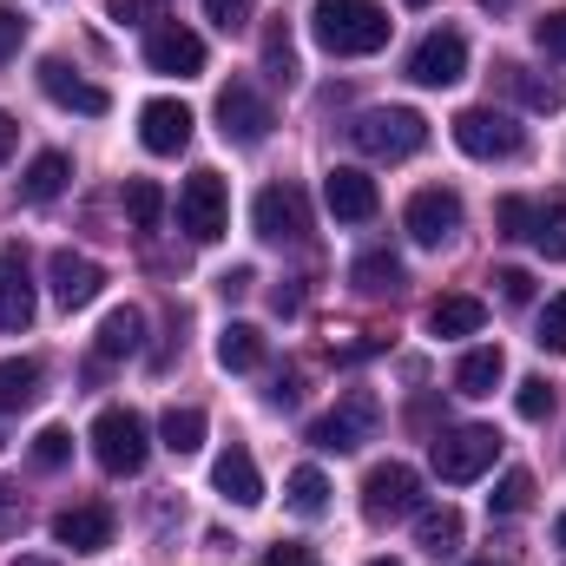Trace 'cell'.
Segmentation results:
<instances>
[{
	"label": "cell",
	"mask_w": 566,
	"mask_h": 566,
	"mask_svg": "<svg viewBox=\"0 0 566 566\" xmlns=\"http://www.w3.org/2000/svg\"><path fill=\"white\" fill-rule=\"evenodd\" d=\"M389 27H396V20H389L376 0H316V13H310L316 46H323V53H336V60L382 53V46H389Z\"/></svg>",
	"instance_id": "1"
},
{
	"label": "cell",
	"mask_w": 566,
	"mask_h": 566,
	"mask_svg": "<svg viewBox=\"0 0 566 566\" xmlns=\"http://www.w3.org/2000/svg\"><path fill=\"white\" fill-rule=\"evenodd\" d=\"M349 139H356V151H369V158H416L428 145V119L416 113V106H369L356 126H349Z\"/></svg>",
	"instance_id": "2"
},
{
	"label": "cell",
	"mask_w": 566,
	"mask_h": 566,
	"mask_svg": "<svg viewBox=\"0 0 566 566\" xmlns=\"http://www.w3.org/2000/svg\"><path fill=\"white\" fill-rule=\"evenodd\" d=\"M434 474L448 481V488H468V481H481L488 468H494V454H501V434L494 428H448V434H434Z\"/></svg>",
	"instance_id": "3"
},
{
	"label": "cell",
	"mask_w": 566,
	"mask_h": 566,
	"mask_svg": "<svg viewBox=\"0 0 566 566\" xmlns=\"http://www.w3.org/2000/svg\"><path fill=\"white\" fill-rule=\"evenodd\" d=\"M376 428H382V402H376V389H349L323 422L310 428V441H316L323 454H349V448L376 441Z\"/></svg>",
	"instance_id": "4"
},
{
	"label": "cell",
	"mask_w": 566,
	"mask_h": 566,
	"mask_svg": "<svg viewBox=\"0 0 566 566\" xmlns=\"http://www.w3.org/2000/svg\"><path fill=\"white\" fill-rule=\"evenodd\" d=\"M422 507V474L409 468V461H376L369 474H363V514L382 527V521H402V514H416Z\"/></svg>",
	"instance_id": "5"
},
{
	"label": "cell",
	"mask_w": 566,
	"mask_h": 566,
	"mask_svg": "<svg viewBox=\"0 0 566 566\" xmlns=\"http://www.w3.org/2000/svg\"><path fill=\"white\" fill-rule=\"evenodd\" d=\"M93 454H99V468L106 474H139L145 454H151V441H145V422L133 409H99V422H93Z\"/></svg>",
	"instance_id": "6"
},
{
	"label": "cell",
	"mask_w": 566,
	"mask_h": 566,
	"mask_svg": "<svg viewBox=\"0 0 566 566\" xmlns=\"http://www.w3.org/2000/svg\"><path fill=\"white\" fill-rule=\"evenodd\" d=\"M454 145L468 151V158H521V126L507 119V113H494V106H468V113H454Z\"/></svg>",
	"instance_id": "7"
},
{
	"label": "cell",
	"mask_w": 566,
	"mask_h": 566,
	"mask_svg": "<svg viewBox=\"0 0 566 566\" xmlns=\"http://www.w3.org/2000/svg\"><path fill=\"white\" fill-rule=\"evenodd\" d=\"M178 224H185L198 244L224 238V224H231V198H224V178H218V171H191V178H185V191H178Z\"/></svg>",
	"instance_id": "8"
},
{
	"label": "cell",
	"mask_w": 566,
	"mask_h": 566,
	"mask_svg": "<svg viewBox=\"0 0 566 566\" xmlns=\"http://www.w3.org/2000/svg\"><path fill=\"white\" fill-rule=\"evenodd\" d=\"M251 218H258V238H271V244H303L310 238V198L296 185H264Z\"/></svg>",
	"instance_id": "9"
},
{
	"label": "cell",
	"mask_w": 566,
	"mask_h": 566,
	"mask_svg": "<svg viewBox=\"0 0 566 566\" xmlns=\"http://www.w3.org/2000/svg\"><path fill=\"white\" fill-rule=\"evenodd\" d=\"M271 106H264V93L258 86H244V80H231L224 93H218V133L231 145H264L271 139Z\"/></svg>",
	"instance_id": "10"
},
{
	"label": "cell",
	"mask_w": 566,
	"mask_h": 566,
	"mask_svg": "<svg viewBox=\"0 0 566 566\" xmlns=\"http://www.w3.org/2000/svg\"><path fill=\"white\" fill-rule=\"evenodd\" d=\"M145 66H151V73L198 80V73H205V40H198L191 27H178V20H158V27L145 33Z\"/></svg>",
	"instance_id": "11"
},
{
	"label": "cell",
	"mask_w": 566,
	"mask_h": 566,
	"mask_svg": "<svg viewBox=\"0 0 566 566\" xmlns=\"http://www.w3.org/2000/svg\"><path fill=\"white\" fill-rule=\"evenodd\" d=\"M461 73H468V40H461L454 27L428 33L422 46L409 53V80H416V86H454Z\"/></svg>",
	"instance_id": "12"
},
{
	"label": "cell",
	"mask_w": 566,
	"mask_h": 566,
	"mask_svg": "<svg viewBox=\"0 0 566 566\" xmlns=\"http://www.w3.org/2000/svg\"><path fill=\"white\" fill-rule=\"evenodd\" d=\"M454 231H461V198H454L448 185H428V191L409 198V238H416V244L441 251Z\"/></svg>",
	"instance_id": "13"
},
{
	"label": "cell",
	"mask_w": 566,
	"mask_h": 566,
	"mask_svg": "<svg viewBox=\"0 0 566 566\" xmlns=\"http://www.w3.org/2000/svg\"><path fill=\"white\" fill-rule=\"evenodd\" d=\"M323 205H329V218H343V224H369V218L382 211L376 178L356 171V165H336V171L323 178Z\"/></svg>",
	"instance_id": "14"
},
{
	"label": "cell",
	"mask_w": 566,
	"mask_h": 566,
	"mask_svg": "<svg viewBox=\"0 0 566 566\" xmlns=\"http://www.w3.org/2000/svg\"><path fill=\"white\" fill-rule=\"evenodd\" d=\"M191 106L185 99H151L139 113V139H145V151H158V158H178L185 145H191Z\"/></svg>",
	"instance_id": "15"
},
{
	"label": "cell",
	"mask_w": 566,
	"mask_h": 566,
	"mask_svg": "<svg viewBox=\"0 0 566 566\" xmlns=\"http://www.w3.org/2000/svg\"><path fill=\"white\" fill-rule=\"evenodd\" d=\"M40 93L53 99V106H66V113H86V119H99L113 99H106V86H93V80H80L66 60H40Z\"/></svg>",
	"instance_id": "16"
},
{
	"label": "cell",
	"mask_w": 566,
	"mask_h": 566,
	"mask_svg": "<svg viewBox=\"0 0 566 566\" xmlns=\"http://www.w3.org/2000/svg\"><path fill=\"white\" fill-rule=\"evenodd\" d=\"M53 541L73 547V554H99V547H113V507H99V501L60 507V514H53Z\"/></svg>",
	"instance_id": "17"
},
{
	"label": "cell",
	"mask_w": 566,
	"mask_h": 566,
	"mask_svg": "<svg viewBox=\"0 0 566 566\" xmlns=\"http://www.w3.org/2000/svg\"><path fill=\"white\" fill-rule=\"evenodd\" d=\"M46 277H53V296H60V310H86V303L106 290V271H99L93 258H80V251H53Z\"/></svg>",
	"instance_id": "18"
},
{
	"label": "cell",
	"mask_w": 566,
	"mask_h": 566,
	"mask_svg": "<svg viewBox=\"0 0 566 566\" xmlns=\"http://www.w3.org/2000/svg\"><path fill=\"white\" fill-rule=\"evenodd\" d=\"M211 481H218V494H224L231 507H258V501H264V474H258V461H251V448H244V441H231V448L218 454Z\"/></svg>",
	"instance_id": "19"
},
{
	"label": "cell",
	"mask_w": 566,
	"mask_h": 566,
	"mask_svg": "<svg viewBox=\"0 0 566 566\" xmlns=\"http://www.w3.org/2000/svg\"><path fill=\"white\" fill-rule=\"evenodd\" d=\"M33 323V283H27V258L0 251V329H27Z\"/></svg>",
	"instance_id": "20"
},
{
	"label": "cell",
	"mask_w": 566,
	"mask_h": 566,
	"mask_svg": "<svg viewBox=\"0 0 566 566\" xmlns=\"http://www.w3.org/2000/svg\"><path fill=\"white\" fill-rule=\"evenodd\" d=\"M501 376H507V356H501V343H481V349H468V356H461V369H454V389L481 402V396H494V389H501Z\"/></svg>",
	"instance_id": "21"
},
{
	"label": "cell",
	"mask_w": 566,
	"mask_h": 566,
	"mask_svg": "<svg viewBox=\"0 0 566 566\" xmlns=\"http://www.w3.org/2000/svg\"><path fill=\"white\" fill-rule=\"evenodd\" d=\"M99 363H119V356H139L145 349V310H133V303H119L106 323H99Z\"/></svg>",
	"instance_id": "22"
},
{
	"label": "cell",
	"mask_w": 566,
	"mask_h": 566,
	"mask_svg": "<svg viewBox=\"0 0 566 566\" xmlns=\"http://www.w3.org/2000/svg\"><path fill=\"white\" fill-rule=\"evenodd\" d=\"M488 323V303L481 296H434L428 303V329L434 336H474Z\"/></svg>",
	"instance_id": "23"
},
{
	"label": "cell",
	"mask_w": 566,
	"mask_h": 566,
	"mask_svg": "<svg viewBox=\"0 0 566 566\" xmlns=\"http://www.w3.org/2000/svg\"><path fill=\"white\" fill-rule=\"evenodd\" d=\"M218 363H224L231 376H251V369L264 363V329H258V323H224V329H218Z\"/></svg>",
	"instance_id": "24"
},
{
	"label": "cell",
	"mask_w": 566,
	"mask_h": 566,
	"mask_svg": "<svg viewBox=\"0 0 566 566\" xmlns=\"http://www.w3.org/2000/svg\"><path fill=\"white\" fill-rule=\"evenodd\" d=\"M66 178H73V165H66L60 151H40V158L27 165V178H20V198H27V205H53V198L66 191Z\"/></svg>",
	"instance_id": "25"
},
{
	"label": "cell",
	"mask_w": 566,
	"mask_h": 566,
	"mask_svg": "<svg viewBox=\"0 0 566 566\" xmlns=\"http://www.w3.org/2000/svg\"><path fill=\"white\" fill-rule=\"evenodd\" d=\"M33 396H40V363H27V356H7V363H0V416H20V409H33Z\"/></svg>",
	"instance_id": "26"
},
{
	"label": "cell",
	"mask_w": 566,
	"mask_h": 566,
	"mask_svg": "<svg viewBox=\"0 0 566 566\" xmlns=\"http://www.w3.org/2000/svg\"><path fill=\"white\" fill-rule=\"evenodd\" d=\"M527 238H534V251H541V258H554V264H560V258H566V191H554L547 205H534V231H527Z\"/></svg>",
	"instance_id": "27"
},
{
	"label": "cell",
	"mask_w": 566,
	"mask_h": 566,
	"mask_svg": "<svg viewBox=\"0 0 566 566\" xmlns=\"http://www.w3.org/2000/svg\"><path fill=\"white\" fill-rule=\"evenodd\" d=\"M416 541H422L434 560L454 554V547H461V514H454V507H416Z\"/></svg>",
	"instance_id": "28"
},
{
	"label": "cell",
	"mask_w": 566,
	"mask_h": 566,
	"mask_svg": "<svg viewBox=\"0 0 566 566\" xmlns=\"http://www.w3.org/2000/svg\"><path fill=\"white\" fill-rule=\"evenodd\" d=\"M349 283H356L363 296H396V290H402V258H389V251H369V258H356Z\"/></svg>",
	"instance_id": "29"
},
{
	"label": "cell",
	"mask_w": 566,
	"mask_h": 566,
	"mask_svg": "<svg viewBox=\"0 0 566 566\" xmlns=\"http://www.w3.org/2000/svg\"><path fill=\"white\" fill-rule=\"evenodd\" d=\"M507 86L521 93L527 113H560L566 106V86L560 80H547V73H521V66H507Z\"/></svg>",
	"instance_id": "30"
},
{
	"label": "cell",
	"mask_w": 566,
	"mask_h": 566,
	"mask_svg": "<svg viewBox=\"0 0 566 566\" xmlns=\"http://www.w3.org/2000/svg\"><path fill=\"white\" fill-rule=\"evenodd\" d=\"M158 441H165L171 454H198V448H205V409H165Z\"/></svg>",
	"instance_id": "31"
},
{
	"label": "cell",
	"mask_w": 566,
	"mask_h": 566,
	"mask_svg": "<svg viewBox=\"0 0 566 566\" xmlns=\"http://www.w3.org/2000/svg\"><path fill=\"white\" fill-rule=\"evenodd\" d=\"M126 218H133V231H158V218H165L158 178H133V185H126Z\"/></svg>",
	"instance_id": "32"
},
{
	"label": "cell",
	"mask_w": 566,
	"mask_h": 566,
	"mask_svg": "<svg viewBox=\"0 0 566 566\" xmlns=\"http://www.w3.org/2000/svg\"><path fill=\"white\" fill-rule=\"evenodd\" d=\"M527 501H534V474L527 468H507L501 481H494V494H488V507L507 521V514H527Z\"/></svg>",
	"instance_id": "33"
},
{
	"label": "cell",
	"mask_w": 566,
	"mask_h": 566,
	"mask_svg": "<svg viewBox=\"0 0 566 566\" xmlns=\"http://www.w3.org/2000/svg\"><path fill=\"white\" fill-rule=\"evenodd\" d=\"M264 73L277 86H296V46H290V27L283 20H271V33H264Z\"/></svg>",
	"instance_id": "34"
},
{
	"label": "cell",
	"mask_w": 566,
	"mask_h": 566,
	"mask_svg": "<svg viewBox=\"0 0 566 566\" xmlns=\"http://www.w3.org/2000/svg\"><path fill=\"white\" fill-rule=\"evenodd\" d=\"M290 507H296L303 521H316V514L329 507V481H323L316 468H296V474H290Z\"/></svg>",
	"instance_id": "35"
},
{
	"label": "cell",
	"mask_w": 566,
	"mask_h": 566,
	"mask_svg": "<svg viewBox=\"0 0 566 566\" xmlns=\"http://www.w3.org/2000/svg\"><path fill=\"white\" fill-rule=\"evenodd\" d=\"M514 409H521V422H547L554 416V382L547 376H527L521 396H514Z\"/></svg>",
	"instance_id": "36"
},
{
	"label": "cell",
	"mask_w": 566,
	"mask_h": 566,
	"mask_svg": "<svg viewBox=\"0 0 566 566\" xmlns=\"http://www.w3.org/2000/svg\"><path fill=\"white\" fill-rule=\"evenodd\" d=\"M534 343H541V349H554V356H566V290H560V296H547V310H541V329H534Z\"/></svg>",
	"instance_id": "37"
},
{
	"label": "cell",
	"mask_w": 566,
	"mask_h": 566,
	"mask_svg": "<svg viewBox=\"0 0 566 566\" xmlns=\"http://www.w3.org/2000/svg\"><path fill=\"white\" fill-rule=\"evenodd\" d=\"M66 454H73V434L66 428H40L33 434V468H66Z\"/></svg>",
	"instance_id": "38"
},
{
	"label": "cell",
	"mask_w": 566,
	"mask_h": 566,
	"mask_svg": "<svg viewBox=\"0 0 566 566\" xmlns=\"http://www.w3.org/2000/svg\"><path fill=\"white\" fill-rule=\"evenodd\" d=\"M251 13H258V0H205V20H211V27H224V33H244V27H251Z\"/></svg>",
	"instance_id": "39"
},
{
	"label": "cell",
	"mask_w": 566,
	"mask_h": 566,
	"mask_svg": "<svg viewBox=\"0 0 566 566\" xmlns=\"http://www.w3.org/2000/svg\"><path fill=\"white\" fill-rule=\"evenodd\" d=\"M494 224H501V238H527L534 231V205L527 198H501L494 205Z\"/></svg>",
	"instance_id": "40"
},
{
	"label": "cell",
	"mask_w": 566,
	"mask_h": 566,
	"mask_svg": "<svg viewBox=\"0 0 566 566\" xmlns=\"http://www.w3.org/2000/svg\"><path fill=\"white\" fill-rule=\"evenodd\" d=\"M534 40H541V53L566 60V7H554L547 20H534Z\"/></svg>",
	"instance_id": "41"
},
{
	"label": "cell",
	"mask_w": 566,
	"mask_h": 566,
	"mask_svg": "<svg viewBox=\"0 0 566 566\" xmlns=\"http://www.w3.org/2000/svg\"><path fill=\"white\" fill-rule=\"evenodd\" d=\"M165 13V0H113V20L119 27H145V20H158Z\"/></svg>",
	"instance_id": "42"
},
{
	"label": "cell",
	"mask_w": 566,
	"mask_h": 566,
	"mask_svg": "<svg viewBox=\"0 0 566 566\" xmlns=\"http://www.w3.org/2000/svg\"><path fill=\"white\" fill-rule=\"evenodd\" d=\"M20 40H27L20 7H0V60H13V53H20Z\"/></svg>",
	"instance_id": "43"
},
{
	"label": "cell",
	"mask_w": 566,
	"mask_h": 566,
	"mask_svg": "<svg viewBox=\"0 0 566 566\" xmlns=\"http://www.w3.org/2000/svg\"><path fill=\"white\" fill-rule=\"evenodd\" d=\"M13 527H27V501L0 481V534H13Z\"/></svg>",
	"instance_id": "44"
},
{
	"label": "cell",
	"mask_w": 566,
	"mask_h": 566,
	"mask_svg": "<svg viewBox=\"0 0 566 566\" xmlns=\"http://www.w3.org/2000/svg\"><path fill=\"white\" fill-rule=\"evenodd\" d=\"M501 296H507V303H527V296H534V277H527V271H501Z\"/></svg>",
	"instance_id": "45"
},
{
	"label": "cell",
	"mask_w": 566,
	"mask_h": 566,
	"mask_svg": "<svg viewBox=\"0 0 566 566\" xmlns=\"http://www.w3.org/2000/svg\"><path fill=\"white\" fill-rule=\"evenodd\" d=\"M251 283H258V271H251V264H238V271H224V277H218V290H224V296H244Z\"/></svg>",
	"instance_id": "46"
},
{
	"label": "cell",
	"mask_w": 566,
	"mask_h": 566,
	"mask_svg": "<svg viewBox=\"0 0 566 566\" xmlns=\"http://www.w3.org/2000/svg\"><path fill=\"white\" fill-rule=\"evenodd\" d=\"M264 560H271V566H310V560H303V547H296V541H277V547H271Z\"/></svg>",
	"instance_id": "47"
},
{
	"label": "cell",
	"mask_w": 566,
	"mask_h": 566,
	"mask_svg": "<svg viewBox=\"0 0 566 566\" xmlns=\"http://www.w3.org/2000/svg\"><path fill=\"white\" fill-rule=\"evenodd\" d=\"M13 139H20V126H13V119H7V113H0V165H7V158H13Z\"/></svg>",
	"instance_id": "48"
},
{
	"label": "cell",
	"mask_w": 566,
	"mask_h": 566,
	"mask_svg": "<svg viewBox=\"0 0 566 566\" xmlns=\"http://www.w3.org/2000/svg\"><path fill=\"white\" fill-rule=\"evenodd\" d=\"M481 7H488V13H507V7H514V0H481Z\"/></svg>",
	"instance_id": "49"
},
{
	"label": "cell",
	"mask_w": 566,
	"mask_h": 566,
	"mask_svg": "<svg viewBox=\"0 0 566 566\" xmlns=\"http://www.w3.org/2000/svg\"><path fill=\"white\" fill-rule=\"evenodd\" d=\"M554 541H560V547H566V514H560V521H554Z\"/></svg>",
	"instance_id": "50"
},
{
	"label": "cell",
	"mask_w": 566,
	"mask_h": 566,
	"mask_svg": "<svg viewBox=\"0 0 566 566\" xmlns=\"http://www.w3.org/2000/svg\"><path fill=\"white\" fill-rule=\"evenodd\" d=\"M13 566H60V560H33V554H27V560H13Z\"/></svg>",
	"instance_id": "51"
},
{
	"label": "cell",
	"mask_w": 566,
	"mask_h": 566,
	"mask_svg": "<svg viewBox=\"0 0 566 566\" xmlns=\"http://www.w3.org/2000/svg\"><path fill=\"white\" fill-rule=\"evenodd\" d=\"M369 566H402V560H369Z\"/></svg>",
	"instance_id": "52"
},
{
	"label": "cell",
	"mask_w": 566,
	"mask_h": 566,
	"mask_svg": "<svg viewBox=\"0 0 566 566\" xmlns=\"http://www.w3.org/2000/svg\"><path fill=\"white\" fill-rule=\"evenodd\" d=\"M409 7H428V0H409Z\"/></svg>",
	"instance_id": "53"
},
{
	"label": "cell",
	"mask_w": 566,
	"mask_h": 566,
	"mask_svg": "<svg viewBox=\"0 0 566 566\" xmlns=\"http://www.w3.org/2000/svg\"><path fill=\"white\" fill-rule=\"evenodd\" d=\"M474 566H494V560H474Z\"/></svg>",
	"instance_id": "54"
},
{
	"label": "cell",
	"mask_w": 566,
	"mask_h": 566,
	"mask_svg": "<svg viewBox=\"0 0 566 566\" xmlns=\"http://www.w3.org/2000/svg\"><path fill=\"white\" fill-rule=\"evenodd\" d=\"M0 448H7V434H0Z\"/></svg>",
	"instance_id": "55"
}]
</instances>
